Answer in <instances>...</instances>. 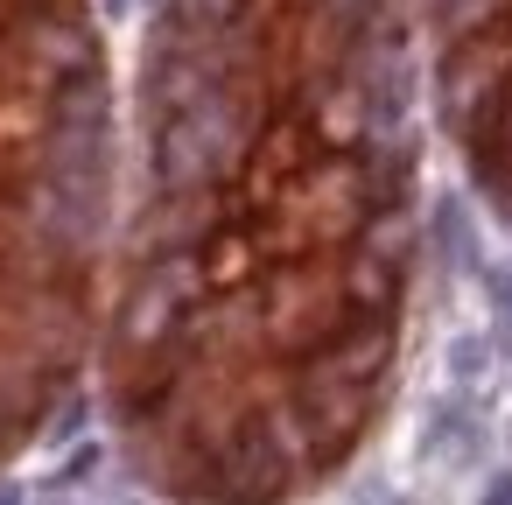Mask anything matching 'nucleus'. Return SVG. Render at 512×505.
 <instances>
[{"label": "nucleus", "instance_id": "f03ea898", "mask_svg": "<svg viewBox=\"0 0 512 505\" xmlns=\"http://www.w3.org/2000/svg\"><path fill=\"white\" fill-rule=\"evenodd\" d=\"M120 134L106 0H0V470L92 386Z\"/></svg>", "mask_w": 512, "mask_h": 505}, {"label": "nucleus", "instance_id": "f257e3e1", "mask_svg": "<svg viewBox=\"0 0 512 505\" xmlns=\"http://www.w3.org/2000/svg\"><path fill=\"white\" fill-rule=\"evenodd\" d=\"M428 134L421 0H148L92 386L162 505H309L372 449Z\"/></svg>", "mask_w": 512, "mask_h": 505}, {"label": "nucleus", "instance_id": "7ed1b4c3", "mask_svg": "<svg viewBox=\"0 0 512 505\" xmlns=\"http://www.w3.org/2000/svg\"><path fill=\"white\" fill-rule=\"evenodd\" d=\"M435 134L512 232V0H421Z\"/></svg>", "mask_w": 512, "mask_h": 505}]
</instances>
